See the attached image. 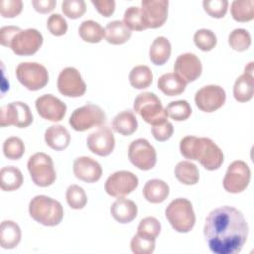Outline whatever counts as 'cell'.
Masks as SVG:
<instances>
[{
  "instance_id": "7",
  "label": "cell",
  "mask_w": 254,
  "mask_h": 254,
  "mask_svg": "<svg viewBox=\"0 0 254 254\" xmlns=\"http://www.w3.org/2000/svg\"><path fill=\"white\" fill-rule=\"evenodd\" d=\"M27 167L32 181L38 187H49L57 179L54 162L46 153L38 152L32 155L28 160Z\"/></svg>"
},
{
  "instance_id": "8",
  "label": "cell",
  "mask_w": 254,
  "mask_h": 254,
  "mask_svg": "<svg viewBox=\"0 0 254 254\" xmlns=\"http://www.w3.org/2000/svg\"><path fill=\"white\" fill-rule=\"evenodd\" d=\"M106 121L105 112L98 105L87 103L74 109L68 123L75 131H86L95 126H102Z\"/></svg>"
},
{
  "instance_id": "23",
  "label": "cell",
  "mask_w": 254,
  "mask_h": 254,
  "mask_svg": "<svg viewBox=\"0 0 254 254\" xmlns=\"http://www.w3.org/2000/svg\"><path fill=\"white\" fill-rule=\"evenodd\" d=\"M170 193V188L166 182L160 179L149 180L143 188V195L151 203L163 202Z\"/></svg>"
},
{
  "instance_id": "30",
  "label": "cell",
  "mask_w": 254,
  "mask_h": 254,
  "mask_svg": "<svg viewBox=\"0 0 254 254\" xmlns=\"http://www.w3.org/2000/svg\"><path fill=\"white\" fill-rule=\"evenodd\" d=\"M24 182L21 171L14 166L3 167L0 171V187L4 191L18 190Z\"/></svg>"
},
{
  "instance_id": "46",
  "label": "cell",
  "mask_w": 254,
  "mask_h": 254,
  "mask_svg": "<svg viewBox=\"0 0 254 254\" xmlns=\"http://www.w3.org/2000/svg\"><path fill=\"white\" fill-rule=\"evenodd\" d=\"M23 2L21 0H1L0 14L3 18H14L22 12Z\"/></svg>"
},
{
  "instance_id": "32",
  "label": "cell",
  "mask_w": 254,
  "mask_h": 254,
  "mask_svg": "<svg viewBox=\"0 0 254 254\" xmlns=\"http://www.w3.org/2000/svg\"><path fill=\"white\" fill-rule=\"evenodd\" d=\"M79 37L87 43H99L105 36L104 28L93 20H85L78 27Z\"/></svg>"
},
{
  "instance_id": "35",
  "label": "cell",
  "mask_w": 254,
  "mask_h": 254,
  "mask_svg": "<svg viewBox=\"0 0 254 254\" xmlns=\"http://www.w3.org/2000/svg\"><path fill=\"white\" fill-rule=\"evenodd\" d=\"M228 44L234 51L244 52L251 45V35L243 28L234 29L228 35Z\"/></svg>"
},
{
  "instance_id": "12",
  "label": "cell",
  "mask_w": 254,
  "mask_h": 254,
  "mask_svg": "<svg viewBox=\"0 0 254 254\" xmlns=\"http://www.w3.org/2000/svg\"><path fill=\"white\" fill-rule=\"evenodd\" d=\"M33 122V114L28 104L22 101L10 102L1 107L0 126L26 128Z\"/></svg>"
},
{
  "instance_id": "40",
  "label": "cell",
  "mask_w": 254,
  "mask_h": 254,
  "mask_svg": "<svg viewBox=\"0 0 254 254\" xmlns=\"http://www.w3.org/2000/svg\"><path fill=\"white\" fill-rule=\"evenodd\" d=\"M3 153L10 160H19L25 153L24 142L16 136L7 138L3 143Z\"/></svg>"
},
{
  "instance_id": "15",
  "label": "cell",
  "mask_w": 254,
  "mask_h": 254,
  "mask_svg": "<svg viewBox=\"0 0 254 254\" xmlns=\"http://www.w3.org/2000/svg\"><path fill=\"white\" fill-rule=\"evenodd\" d=\"M225 90L215 84H209L199 88L194 95L195 105L203 112H213L219 109L225 102Z\"/></svg>"
},
{
  "instance_id": "18",
  "label": "cell",
  "mask_w": 254,
  "mask_h": 254,
  "mask_svg": "<svg viewBox=\"0 0 254 254\" xmlns=\"http://www.w3.org/2000/svg\"><path fill=\"white\" fill-rule=\"evenodd\" d=\"M168 0H142L141 11L148 28H159L168 18Z\"/></svg>"
},
{
  "instance_id": "44",
  "label": "cell",
  "mask_w": 254,
  "mask_h": 254,
  "mask_svg": "<svg viewBox=\"0 0 254 254\" xmlns=\"http://www.w3.org/2000/svg\"><path fill=\"white\" fill-rule=\"evenodd\" d=\"M204 11L213 18H223L227 12V0H204L202 2Z\"/></svg>"
},
{
  "instance_id": "47",
  "label": "cell",
  "mask_w": 254,
  "mask_h": 254,
  "mask_svg": "<svg viewBox=\"0 0 254 254\" xmlns=\"http://www.w3.org/2000/svg\"><path fill=\"white\" fill-rule=\"evenodd\" d=\"M152 134L157 141L164 142L170 139L174 133V126L171 122L166 121L162 124L152 126Z\"/></svg>"
},
{
  "instance_id": "45",
  "label": "cell",
  "mask_w": 254,
  "mask_h": 254,
  "mask_svg": "<svg viewBox=\"0 0 254 254\" xmlns=\"http://www.w3.org/2000/svg\"><path fill=\"white\" fill-rule=\"evenodd\" d=\"M47 28L54 36H63L67 31V23L61 14H52L47 21Z\"/></svg>"
},
{
  "instance_id": "20",
  "label": "cell",
  "mask_w": 254,
  "mask_h": 254,
  "mask_svg": "<svg viewBox=\"0 0 254 254\" xmlns=\"http://www.w3.org/2000/svg\"><path fill=\"white\" fill-rule=\"evenodd\" d=\"M74 176L85 183H95L102 176V168L94 159L86 156L78 157L73 161Z\"/></svg>"
},
{
  "instance_id": "5",
  "label": "cell",
  "mask_w": 254,
  "mask_h": 254,
  "mask_svg": "<svg viewBox=\"0 0 254 254\" xmlns=\"http://www.w3.org/2000/svg\"><path fill=\"white\" fill-rule=\"evenodd\" d=\"M165 215L172 227L180 233L190 232L195 223L192 204L185 197L172 200L165 210Z\"/></svg>"
},
{
  "instance_id": "36",
  "label": "cell",
  "mask_w": 254,
  "mask_h": 254,
  "mask_svg": "<svg viewBox=\"0 0 254 254\" xmlns=\"http://www.w3.org/2000/svg\"><path fill=\"white\" fill-rule=\"evenodd\" d=\"M123 23L131 31H143L147 29L141 8L137 6H130L125 10L123 16Z\"/></svg>"
},
{
  "instance_id": "34",
  "label": "cell",
  "mask_w": 254,
  "mask_h": 254,
  "mask_svg": "<svg viewBox=\"0 0 254 254\" xmlns=\"http://www.w3.org/2000/svg\"><path fill=\"white\" fill-rule=\"evenodd\" d=\"M232 18L237 22H248L254 18L253 0H234L230 7Z\"/></svg>"
},
{
  "instance_id": "4",
  "label": "cell",
  "mask_w": 254,
  "mask_h": 254,
  "mask_svg": "<svg viewBox=\"0 0 254 254\" xmlns=\"http://www.w3.org/2000/svg\"><path fill=\"white\" fill-rule=\"evenodd\" d=\"M30 216L45 226H56L64 217V208L60 201L44 194L34 196L29 203Z\"/></svg>"
},
{
  "instance_id": "13",
  "label": "cell",
  "mask_w": 254,
  "mask_h": 254,
  "mask_svg": "<svg viewBox=\"0 0 254 254\" xmlns=\"http://www.w3.org/2000/svg\"><path fill=\"white\" fill-rule=\"evenodd\" d=\"M139 184L136 175L129 171H117L111 174L104 184L105 191L114 197H124L131 193Z\"/></svg>"
},
{
  "instance_id": "14",
  "label": "cell",
  "mask_w": 254,
  "mask_h": 254,
  "mask_svg": "<svg viewBox=\"0 0 254 254\" xmlns=\"http://www.w3.org/2000/svg\"><path fill=\"white\" fill-rule=\"evenodd\" d=\"M58 89L67 97H79L86 91V84L80 72L73 66L64 67L58 76Z\"/></svg>"
},
{
  "instance_id": "21",
  "label": "cell",
  "mask_w": 254,
  "mask_h": 254,
  "mask_svg": "<svg viewBox=\"0 0 254 254\" xmlns=\"http://www.w3.org/2000/svg\"><path fill=\"white\" fill-rule=\"evenodd\" d=\"M112 217L119 223H129L134 220L138 213L136 203L125 197H117L110 206Z\"/></svg>"
},
{
  "instance_id": "2",
  "label": "cell",
  "mask_w": 254,
  "mask_h": 254,
  "mask_svg": "<svg viewBox=\"0 0 254 254\" xmlns=\"http://www.w3.org/2000/svg\"><path fill=\"white\" fill-rule=\"evenodd\" d=\"M180 151L186 159L198 161L208 171L219 169L223 163L221 149L211 139L206 137H184L180 142Z\"/></svg>"
},
{
  "instance_id": "37",
  "label": "cell",
  "mask_w": 254,
  "mask_h": 254,
  "mask_svg": "<svg viewBox=\"0 0 254 254\" xmlns=\"http://www.w3.org/2000/svg\"><path fill=\"white\" fill-rule=\"evenodd\" d=\"M166 111L168 116L176 121L187 120L191 114V107L187 100H176L171 101L167 107Z\"/></svg>"
},
{
  "instance_id": "49",
  "label": "cell",
  "mask_w": 254,
  "mask_h": 254,
  "mask_svg": "<svg viewBox=\"0 0 254 254\" xmlns=\"http://www.w3.org/2000/svg\"><path fill=\"white\" fill-rule=\"evenodd\" d=\"M32 5L37 12L46 14L55 9L56 1L55 0H33Z\"/></svg>"
},
{
  "instance_id": "22",
  "label": "cell",
  "mask_w": 254,
  "mask_h": 254,
  "mask_svg": "<svg viewBox=\"0 0 254 254\" xmlns=\"http://www.w3.org/2000/svg\"><path fill=\"white\" fill-rule=\"evenodd\" d=\"M45 141L50 148L56 151H62L68 147L70 143V134L64 126L55 124L48 127L46 130Z\"/></svg>"
},
{
  "instance_id": "10",
  "label": "cell",
  "mask_w": 254,
  "mask_h": 254,
  "mask_svg": "<svg viewBox=\"0 0 254 254\" xmlns=\"http://www.w3.org/2000/svg\"><path fill=\"white\" fill-rule=\"evenodd\" d=\"M128 159L136 168L142 171H148L155 167L157 153L148 140L139 138L130 143L128 147Z\"/></svg>"
},
{
  "instance_id": "31",
  "label": "cell",
  "mask_w": 254,
  "mask_h": 254,
  "mask_svg": "<svg viewBox=\"0 0 254 254\" xmlns=\"http://www.w3.org/2000/svg\"><path fill=\"white\" fill-rule=\"evenodd\" d=\"M175 176L179 182L184 185L192 186L199 180L197 167L190 161H181L175 167Z\"/></svg>"
},
{
  "instance_id": "41",
  "label": "cell",
  "mask_w": 254,
  "mask_h": 254,
  "mask_svg": "<svg viewBox=\"0 0 254 254\" xmlns=\"http://www.w3.org/2000/svg\"><path fill=\"white\" fill-rule=\"evenodd\" d=\"M155 240L156 239L154 238H150L137 233L131 239V251L134 254H152L156 246Z\"/></svg>"
},
{
  "instance_id": "6",
  "label": "cell",
  "mask_w": 254,
  "mask_h": 254,
  "mask_svg": "<svg viewBox=\"0 0 254 254\" xmlns=\"http://www.w3.org/2000/svg\"><path fill=\"white\" fill-rule=\"evenodd\" d=\"M133 108L143 120L152 126L168 121V113L163 107L160 98L153 92H142L134 100Z\"/></svg>"
},
{
  "instance_id": "50",
  "label": "cell",
  "mask_w": 254,
  "mask_h": 254,
  "mask_svg": "<svg viewBox=\"0 0 254 254\" xmlns=\"http://www.w3.org/2000/svg\"><path fill=\"white\" fill-rule=\"evenodd\" d=\"M253 70H254V67H253V62H250V63H248V64L245 66V68H244V72L249 73V74H253Z\"/></svg>"
},
{
  "instance_id": "42",
  "label": "cell",
  "mask_w": 254,
  "mask_h": 254,
  "mask_svg": "<svg viewBox=\"0 0 254 254\" xmlns=\"http://www.w3.org/2000/svg\"><path fill=\"white\" fill-rule=\"evenodd\" d=\"M161 232V223L160 221L154 216H147L141 219L137 233L140 235H144L150 238L156 239Z\"/></svg>"
},
{
  "instance_id": "28",
  "label": "cell",
  "mask_w": 254,
  "mask_h": 254,
  "mask_svg": "<svg viewBox=\"0 0 254 254\" xmlns=\"http://www.w3.org/2000/svg\"><path fill=\"white\" fill-rule=\"evenodd\" d=\"M171 52L172 46L170 41L164 36H159L153 41L150 47L149 57L154 64L162 65L170 59Z\"/></svg>"
},
{
  "instance_id": "48",
  "label": "cell",
  "mask_w": 254,
  "mask_h": 254,
  "mask_svg": "<svg viewBox=\"0 0 254 254\" xmlns=\"http://www.w3.org/2000/svg\"><path fill=\"white\" fill-rule=\"evenodd\" d=\"M96 10L104 17H109L113 14L115 10L114 0H91Z\"/></svg>"
},
{
  "instance_id": "29",
  "label": "cell",
  "mask_w": 254,
  "mask_h": 254,
  "mask_svg": "<svg viewBox=\"0 0 254 254\" xmlns=\"http://www.w3.org/2000/svg\"><path fill=\"white\" fill-rule=\"evenodd\" d=\"M254 94L253 74L244 72L236 78L233 85V96L238 102H247L252 99Z\"/></svg>"
},
{
  "instance_id": "16",
  "label": "cell",
  "mask_w": 254,
  "mask_h": 254,
  "mask_svg": "<svg viewBox=\"0 0 254 254\" xmlns=\"http://www.w3.org/2000/svg\"><path fill=\"white\" fill-rule=\"evenodd\" d=\"M86 144L90 152L105 157L110 155L114 150L115 138L112 130L108 126L102 125L87 136Z\"/></svg>"
},
{
  "instance_id": "39",
  "label": "cell",
  "mask_w": 254,
  "mask_h": 254,
  "mask_svg": "<svg viewBox=\"0 0 254 254\" xmlns=\"http://www.w3.org/2000/svg\"><path fill=\"white\" fill-rule=\"evenodd\" d=\"M193 42L199 50L203 52H208L216 46L217 39L215 34L211 30L202 28L194 33Z\"/></svg>"
},
{
  "instance_id": "9",
  "label": "cell",
  "mask_w": 254,
  "mask_h": 254,
  "mask_svg": "<svg viewBox=\"0 0 254 254\" xmlns=\"http://www.w3.org/2000/svg\"><path fill=\"white\" fill-rule=\"evenodd\" d=\"M16 76L27 89L36 91L45 87L49 81L47 68L35 62H23L16 67Z\"/></svg>"
},
{
  "instance_id": "3",
  "label": "cell",
  "mask_w": 254,
  "mask_h": 254,
  "mask_svg": "<svg viewBox=\"0 0 254 254\" xmlns=\"http://www.w3.org/2000/svg\"><path fill=\"white\" fill-rule=\"evenodd\" d=\"M0 43L17 56H32L41 48L43 36L34 28L22 30L17 26H4L0 29Z\"/></svg>"
},
{
  "instance_id": "38",
  "label": "cell",
  "mask_w": 254,
  "mask_h": 254,
  "mask_svg": "<svg viewBox=\"0 0 254 254\" xmlns=\"http://www.w3.org/2000/svg\"><path fill=\"white\" fill-rule=\"evenodd\" d=\"M65 198L67 204L72 209H82L87 202V196L84 190L77 185H70L66 189Z\"/></svg>"
},
{
  "instance_id": "1",
  "label": "cell",
  "mask_w": 254,
  "mask_h": 254,
  "mask_svg": "<svg viewBox=\"0 0 254 254\" xmlns=\"http://www.w3.org/2000/svg\"><path fill=\"white\" fill-rule=\"evenodd\" d=\"M203 234L212 253L237 254L247 241L248 224L240 210L223 205L208 213Z\"/></svg>"
},
{
  "instance_id": "33",
  "label": "cell",
  "mask_w": 254,
  "mask_h": 254,
  "mask_svg": "<svg viewBox=\"0 0 254 254\" xmlns=\"http://www.w3.org/2000/svg\"><path fill=\"white\" fill-rule=\"evenodd\" d=\"M153 73L149 66L139 64L134 66L129 73V82L136 89H144L151 85Z\"/></svg>"
},
{
  "instance_id": "27",
  "label": "cell",
  "mask_w": 254,
  "mask_h": 254,
  "mask_svg": "<svg viewBox=\"0 0 254 254\" xmlns=\"http://www.w3.org/2000/svg\"><path fill=\"white\" fill-rule=\"evenodd\" d=\"M187 82L175 72L162 74L158 79L159 89L166 95L175 96L183 93L186 89Z\"/></svg>"
},
{
  "instance_id": "17",
  "label": "cell",
  "mask_w": 254,
  "mask_h": 254,
  "mask_svg": "<svg viewBox=\"0 0 254 254\" xmlns=\"http://www.w3.org/2000/svg\"><path fill=\"white\" fill-rule=\"evenodd\" d=\"M35 106L38 114L49 121L58 122L64 119L66 105L53 94H43L36 99Z\"/></svg>"
},
{
  "instance_id": "11",
  "label": "cell",
  "mask_w": 254,
  "mask_h": 254,
  "mask_svg": "<svg viewBox=\"0 0 254 254\" xmlns=\"http://www.w3.org/2000/svg\"><path fill=\"white\" fill-rule=\"evenodd\" d=\"M251 171L249 166L241 160L232 162L225 173L223 188L227 192L239 193L246 190L250 183Z\"/></svg>"
},
{
  "instance_id": "43",
  "label": "cell",
  "mask_w": 254,
  "mask_h": 254,
  "mask_svg": "<svg viewBox=\"0 0 254 254\" xmlns=\"http://www.w3.org/2000/svg\"><path fill=\"white\" fill-rule=\"evenodd\" d=\"M85 10L86 4L83 0H64L62 2L63 13L70 19L80 18Z\"/></svg>"
},
{
  "instance_id": "25",
  "label": "cell",
  "mask_w": 254,
  "mask_h": 254,
  "mask_svg": "<svg viewBox=\"0 0 254 254\" xmlns=\"http://www.w3.org/2000/svg\"><path fill=\"white\" fill-rule=\"evenodd\" d=\"M138 128V121L132 110H123L119 112L112 120V129L123 135H132Z\"/></svg>"
},
{
  "instance_id": "26",
  "label": "cell",
  "mask_w": 254,
  "mask_h": 254,
  "mask_svg": "<svg viewBox=\"0 0 254 254\" xmlns=\"http://www.w3.org/2000/svg\"><path fill=\"white\" fill-rule=\"evenodd\" d=\"M105 39L109 44L121 45L126 43L131 35V30L120 20H114L109 22L105 28Z\"/></svg>"
},
{
  "instance_id": "19",
  "label": "cell",
  "mask_w": 254,
  "mask_h": 254,
  "mask_svg": "<svg viewBox=\"0 0 254 254\" xmlns=\"http://www.w3.org/2000/svg\"><path fill=\"white\" fill-rule=\"evenodd\" d=\"M174 71L187 83L198 78L202 71L200 60L192 53L180 55L174 64Z\"/></svg>"
},
{
  "instance_id": "24",
  "label": "cell",
  "mask_w": 254,
  "mask_h": 254,
  "mask_svg": "<svg viewBox=\"0 0 254 254\" xmlns=\"http://www.w3.org/2000/svg\"><path fill=\"white\" fill-rule=\"evenodd\" d=\"M21 228L13 220H4L0 225V245L4 249H13L21 241Z\"/></svg>"
}]
</instances>
